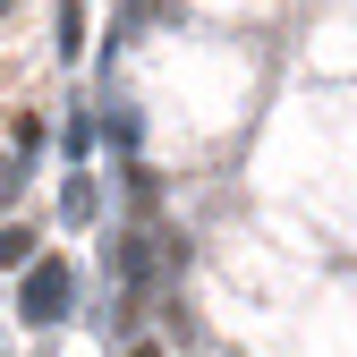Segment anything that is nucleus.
Listing matches in <instances>:
<instances>
[{
  "instance_id": "obj_7",
  "label": "nucleus",
  "mask_w": 357,
  "mask_h": 357,
  "mask_svg": "<svg viewBox=\"0 0 357 357\" xmlns=\"http://www.w3.org/2000/svg\"><path fill=\"white\" fill-rule=\"evenodd\" d=\"M9 9H17V0H0V17H9Z\"/></svg>"
},
{
  "instance_id": "obj_1",
  "label": "nucleus",
  "mask_w": 357,
  "mask_h": 357,
  "mask_svg": "<svg viewBox=\"0 0 357 357\" xmlns=\"http://www.w3.org/2000/svg\"><path fill=\"white\" fill-rule=\"evenodd\" d=\"M68 298H77V273H68L60 255H43L34 273H26V289H17V315H26V324H60Z\"/></svg>"
},
{
  "instance_id": "obj_6",
  "label": "nucleus",
  "mask_w": 357,
  "mask_h": 357,
  "mask_svg": "<svg viewBox=\"0 0 357 357\" xmlns=\"http://www.w3.org/2000/svg\"><path fill=\"white\" fill-rule=\"evenodd\" d=\"M128 357H162V349H128Z\"/></svg>"
},
{
  "instance_id": "obj_2",
  "label": "nucleus",
  "mask_w": 357,
  "mask_h": 357,
  "mask_svg": "<svg viewBox=\"0 0 357 357\" xmlns=\"http://www.w3.org/2000/svg\"><path fill=\"white\" fill-rule=\"evenodd\" d=\"M60 213L68 221H94L102 213V188H94V178H68V188H60Z\"/></svg>"
},
{
  "instance_id": "obj_4",
  "label": "nucleus",
  "mask_w": 357,
  "mask_h": 357,
  "mask_svg": "<svg viewBox=\"0 0 357 357\" xmlns=\"http://www.w3.org/2000/svg\"><path fill=\"white\" fill-rule=\"evenodd\" d=\"M17 188H26V153H0V213L17 204Z\"/></svg>"
},
{
  "instance_id": "obj_3",
  "label": "nucleus",
  "mask_w": 357,
  "mask_h": 357,
  "mask_svg": "<svg viewBox=\"0 0 357 357\" xmlns=\"http://www.w3.org/2000/svg\"><path fill=\"white\" fill-rule=\"evenodd\" d=\"M85 52V0H60V60Z\"/></svg>"
},
{
  "instance_id": "obj_5",
  "label": "nucleus",
  "mask_w": 357,
  "mask_h": 357,
  "mask_svg": "<svg viewBox=\"0 0 357 357\" xmlns=\"http://www.w3.org/2000/svg\"><path fill=\"white\" fill-rule=\"evenodd\" d=\"M34 255V230H0V264H26Z\"/></svg>"
}]
</instances>
